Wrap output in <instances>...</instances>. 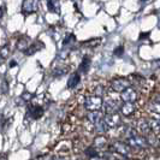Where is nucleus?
<instances>
[{
	"instance_id": "f3484780",
	"label": "nucleus",
	"mask_w": 160,
	"mask_h": 160,
	"mask_svg": "<svg viewBox=\"0 0 160 160\" xmlns=\"http://www.w3.org/2000/svg\"><path fill=\"white\" fill-rule=\"evenodd\" d=\"M59 0H47V8L48 11L58 13L59 12Z\"/></svg>"
},
{
	"instance_id": "ddd939ff",
	"label": "nucleus",
	"mask_w": 160,
	"mask_h": 160,
	"mask_svg": "<svg viewBox=\"0 0 160 160\" xmlns=\"http://www.w3.org/2000/svg\"><path fill=\"white\" fill-rule=\"evenodd\" d=\"M80 80H81L80 73H77V72L72 73L71 76L69 77V80H68V88L69 89L76 88L78 86V83H80Z\"/></svg>"
},
{
	"instance_id": "b1692460",
	"label": "nucleus",
	"mask_w": 160,
	"mask_h": 160,
	"mask_svg": "<svg viewBox=\"0 0 160 160\" xmlns=\"http://www.w3.org/2000/svg\"><path fill=\"white\" fill-rule=\"evenodd\" d=\"M105 88L102 87V86H98L95 88V90H94V93H95V96H99V98H101V95L102 94H105Z\"/></svg>"
},
{
	"instance_id": "393cba45",
	"label": "nucleus",
	"mask_w": 160,
	"mask_h": 160,
	"mask_svg": "<svg viewBox=\"0 0 160 160\" xmlns=\"http://www.w3.org/2000/svg\"><path fill=\"white\" fill-rule=\"evenodd\" d=\"M123 53H124V47L123 46H118V47L114 49V52H113V54L116 57H122Z\"/></svg>"
},
{
	"instance_id": "f03ea898",
	"label": "nucleus",
	"mask_w": 160,
	"mask_h": 160,
	"mask_svg": "<svg viewBox=\"0 0 160 160\" xmlns=\"http://www.w3.org/2000/svg\"><path fill=\"white\" fill-rule=\"evenodd\" d=\"M127 144L132 149H144L146 147H148V143L146 141V138L143 136H141L140 134H137L135 136L130 137L127 140Z\"/></svg>"
},
{
	"instance_id": "f8f14e48",
	"label": "nucleus",
	"mask_w": 160,
	"mask_h": 160,
	"mask_svg": "<svg viewBox=\"0 0 160 160\" xmlns=\"http://www.w3.org/2000/svg\"><path fill=\"white\" fill-rule=\"evenodd\" d=\"M43 114V108L41 106H30L29 107V116L32 119H39Z\"/></svg>"
},
{
	"instance_id": "2eb2a0df",
	"label": "nucleus",
	"mask_w": 160,
	"mask_h": 160,
	"mask_svg": "<svg viewBox=\"0 0 160 160\" xmlns=\"http://www.w3.org/2000/svg\"><path fill=\"white\" fill-rule=\"evenodd\" d=\"M90 68V58L89 57H83L82 62H81L80 66H78V70L82 73H87Z\"/></svg>"
},
{
	"instance_id": "1a4fd4ad",
	"label": "nucleus",
	"mask_w": 160,
	"mask_h": 160,
	"mask_svg": "<svg viewBox=\"0 0 160 160\" xmlns=\"http://www.w3.org/2000/svg\"><path fill=\"white\" fill-rule=\"evenodd\" d=\"M135 110H136L135 104H131V102H124V104L120 105V108H119L120 113L123 116H125V117L131 116L132 113L135 112Z\"/></svg>"
},
{
	"instance_id": "9d476101",
	"label": "nucleus",
	"mask_w": 160,
	"mask_h": 160,
	"mask_svg": "<svg viewBox=\"0 0 160 160\" xmlns=\"http://www.w3.org/2000/svg\"><path fill=\"white\" fill-rule=\"evenodd\" d=\"M138 130H140V135L141 136H143L144 138H147V137L149 136V135H152L153 132L151 131V129L148 127V124H147V120H140L138 122Z\"/></svg>"
},
{
	"instance_id": "a211bd4d",
	"label": "nucleus",
	"mask_w": 160,
	"mask_h": 160,
	"mask_svg": "<svg viewBox=\"0 0 160 160\" xmlns=\"http://www.w3.org/2000/svg\"><path fill=\"white\" fill-rule=\"evenodd\" d=\"M94 127H95V130L98 134H105L107 130H108V127L105 124L104 120H100V122H98L96 124H94Z\"/></svg>"
},
{
	"instance_id": "dca6fc26",
	"label": "nucleus",
	"mask_w": 160,
	"mask_h": 160,
	"mask_svg": "<svg viewBox=\"0 0 160 160\" xmlns=\"http://www.w3.org/2000/svg\"><path fill=\"white\" fill-rule=\"evenodd\" d=\"M147 124H148V127L151 129V131H152L153 134H159V130H160V125H159V120L158 119H148L147 120Z\"/></svg>"
},
{
	"instance_id": "cd10ccee",
	"label": "nucleus",
	"mask_w": 160,
	"mask_h": 160,
	"mask_svg": "<svg viewBox=\"0 0 160 160\" xmlns=\"http://www.w3.org/2000/svg\"><path fill=\"white\" fill-rule=\"evenodd\" d=\"M4 11H5L4 5H1V4H0V18H2V16H4Z\"/></svg>"
},
{
	"instance_id": "4be33fe9",
	"label": "nucleus",
	"mask_w": 160,
	"mask_h": 160,
	"mask_svg": "<svg viewBox=\"0 0 160 160\" xmlns=\"http://www.w3.org/2000/svg\"><path fill=\"white\" fill-rule=\"evenodd\" d=\"M105 144H106V138L102 136L98 137L95 141H94V146H95V148H100V147H104Z\"/></svg>"
},
{
	"instance_id": "a878e982",
	"label": "nucleus",
	"mask_w": 160,
	"mask_h": 160,
	"mask_svg": "<svg viewBox=\"0 0 160 160\" xmlns=\"http://www.w3.org/2000/svg\"><path fill=\"white\" fill-rule=\"evenodd\" d=\"M65 72H68V68H58L54 71V75L56 76H62V75H64Z\"/></svg>"
},
{
	"instance_id": "c85d7f7f",
	"label": "nucleus",
	"mask_w": 160,
	"mask_h": 160,
	"mask_svg": "<svg viewBox=\"0 0 160 160\" xmlns=\"http://www.w3.org/2000/svg\"><path fill=\"white\" fill-rule=\"evenodd\" d=\"M89 160H106L105 158H100V157H95V158H92V159Z\"/></svg>"
},
{
	"instance_id": "6ab92c4d",
	"label": "nucleus",
	"mask_w": 160,
	"mask_h": 160,
	"mask_svg": "<svg viewBox=\"0 0 160 160\" xmlns=\"http://www.w3.org/2000/svg\"><path fill=\"white\" fill-rule=\"evenodd\" d=\"M28 46H29V39H22L17 42V49L19 51H25Z\"/></svg>"
},
{
	"instance_id": "bb28decb",
	"label": "nucleus",
	"mask_w": 160,
	"mask_h": 160,
	"mask_svg": "<svg viewBox=\"0 0 160 160\" xmlns=\"http://www.w3.org/2000/svg\"><path fill=\"white\" fill-rule=\"evenodd\" d=\"M32 98V95L30 93H28V92H24L23 94H22V96H21V99L24 100V101H29Z\"/></svg>"
},
{
	"instance_id": "7ed1b4c3",
	"label": "nucleus",
	"mask_w": 160,
	"mask_h": 160,
	"mask_svg": "<svg viewBox=\"0 0 160 160\" xmlns=\"http://www.w3.org/2000/svg\"><path fill=\"white\" fill-rule=\"evenodd\" d=\"M84 107L86 110H88L89 112L92 111H99L102 107V99L99 96H88L84 101Z\"/></svg>"
},
{
	"instance_id": "f257e3e1",
	"label": "nucleus",
	"mask_w": 160,
	"mask_h": 160,
	"mask_svg": "<svg viewBox=\"0 0 160 160\" xmlns=\"http://www.w3.org/2000/svg\"><path fill=\"white\" fill-rule=\"evenodd\" d=\"M111 149H112V152H116L117 154H119L120 157H124V158H128L129 155L131 154V151H132L127 144V142H123V141H114V142H112Z\"/></svg>"
},
{
	"instance_id": "4468645a",
	"label": "nucleus",
	"mask_w": 160,
	"mask_h": 160,
	"mask_svg": "<svg viewBox=\"0 0 160 160\" xmlns=\"http://www.w3.org/2000/svg\"><path fill=\"white\" fill-rule=\"evenodd\" d=\"M22 11L24 13H32L35 11V2L34 0H23Z\"/></svg>"
},
{
	"instance_id": "9b49d317",
	"label": "nucleus",
	"mask_w": 160,
	"mask_h": 160,
	"mask_svg": "<svg viewBox=\"0 0 160 160\" xmlns=\"http://www.w3.org/2000/svg\"><path fill=\"white\" fill-rule=\"evenodd\" d=\"M102 118H104V113H101L100 111H92V112H88V114H87V119L92 124H96L98 122L102 120Z\"/></svg>"
},
{
	"instance_id": "20e7f679",
	"label": "nucleus",
	"mask_w": 160,
	"mask_h": 160,
	"mask_svg": "<svg viewBox=\"0 0 160 160\" xmlns=\"http://www.w3.org/2000/svg\"><path fill=\"white\" fill-rule=\"evenodd\" d=\"M120 105L122 104H120L119 101L108 99L105 102H102V108H104V112L106 114H112V113H117L119 111Z\"/></svg>"
},
{
	"instance_id": "39448f33",
	"label": "nucleus",
	"mask_w": 160,
	"mask_h": 160,
	"mask_svg": "<svg viewBox=\"0 0 160 160\" xmlns=\"http://www.w3.org/2000/svg\"><path fill=\"white\" fill-rule=\"evenodd\" d=\"M111 87L114 92L122 93V92H124L125 89L130 87V81L127 80V78H116V80L112 81Z\"/></svg>"
},
{
	"instance_id": "5701e85b",
	"label": "nucleus",
	"mask_w": 160,
	"mask_h": 160,
	"mask_svg": "<svg viewBox=\"0 0 160 160\" xmlns=\"http://www.w3.org/2000/svg\"><path fill=\"white\" fill-rule=\"evenodd\" d=\"M8 54H10V48H8V46H4V47L0 49V57L1 58H8Z\"/></svg>"
},
{
	"instance_id": "423d86ee",
	"label": "nucleus",
	"mask_w": 160,
	"mask_h": 160,
	"mask_svg": "<svg viewBox=\"0 0 160 160\" xmlns=\"http://www.w3.org/2000/svg\"><path fill=\"white\" fill-rule=\"evenodd\" d=\"M102 120L105 122V124L110 128H117L120 124V116L118 113H112V114H105Z\"/></svg>"
},
{
	"instance_id": "412c9836",
	"label": "nucleus",
	"mask_w": 160,
	"mask_h": 160,
	"mask_svg": "<svg viewBox=\"0 0 160 160\" xmlns=\"http://www.w3.org/2000/svg\"><path fill=\"white\" fill-rule=\"evenodd\" d=\"M86 155L88 157L89 159H92V158L99 157V153H98V151H96V148H93V147H90V148H88V149L86 151Z\"/></svg>"
},
{
	"instance_id": "6e6552de",
	"label": "nucleus",
	"mask_w": 160,
	"mask_h": 160,
	"mask_svg": "<svg viewBox=\"0 0 160 160\" xmlns=\"http://www.w3.org/2000/svg\"><path fill=\"white\" fill-rule=\"evenodd\" d=\"M43 47H45V45H43L41 41H36V42H34L30 46L27 47V49L24 51V54H25V56H32L34 53L39 52V51L42 49Z\"/></svg>"
},
{
	"instance_id": "aec40b11",
	"label": "nucleus",
	"mask_w": 160,
	"mask_h": 160,
	"mask_svg": "<svg viewBox=\"0 0 160 160\" xmlns=\"http://www.w3.org/2000/svg\"><path fill=\"white\" fill-rule=\"evenodd\" d=\"M76 42V36L73 34H70L68 39H65L64 41V47H71L72 45Z\"/></svg>"
},
{
	"instance_id": "0eeeda50",
	"label": "nucleus",
	"mask_w": 160,
	"mask_h": 160,
	"mask_svg": "<svg viewBox=\"0 0 160 160\" xmlns=\"http://www.w3.org/2000/svg\"><path fill=\"white\" fill-rule=\"evenodd\" d=\"M120 98H122V100L124 102H131V104H134L137 100V93L134 88L129 87L124 92L120 93Z\"/></svg>"
}]
</instances>
